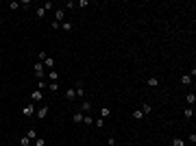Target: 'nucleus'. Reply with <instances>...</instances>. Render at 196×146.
<instances>
[{
	"instance_id": "1",
	"label": "nucleus",
	"mask_w": 196,
	"mask_h": 146,
	"mask_svg": "<svg viewBox=\"0 0 196 146\" xmlns=\"http://www.w3.org/2000/svg\"><path fill=\"white\" fill-rule=\"evenodd\" d=\"M35 103H29V105H24L22 107V116H26V118H31V116H35Z\"/></svg>"
},
{
	"instance_id": "2",
	"label": "nucleus",
	"mask_w": 196,
	"mask_h": 146,
	"mask_svg": "<svg viewBox=\"0 0 196 146\" xmlns=\"http://www.w3.org/2000/svg\"><path fill=\"white\" fill-rule=\"evenodd\" d=\"M46 68H44V63H39V61H35V76L39 78V81H44V76H46V72H44Z\"/></svg>"
},
{
	"instance_id": "3",
	"label": "nucleus",
	"mask_w": 196,
	"mask_h": 146,
	"mask_svg": "<svg viewBox=\"0 0 196 146\" xmlns=\"http://www.w3.org/2000/svg\"><path fill=\"white\" fill-rule=\"evenodd\" d=\"M48 105H42V107L37 109V120H46V116H48Z\"/></svg>"
},
{
	"instance_id": "4",
	"label": "nucleus",
	"mask_w": 196,
	"mask_h": 146,
	"mask_svg": "<svg viewBox=\"0 0 196 146\" xmlns=\"http://www.w3.org/2000/svg\"><path fill=\"white\" fill-rule=\"evenodd\" d=\"M44 100V94H42V89H35V92L31 94V103H42Z\"/></svg>"
},
{
	"instance_id": "5",
	"label": "nucleus",
	"mask_w": 196,
	"mask_h": 146,
	"mask_svg": "<svg viewBox=\"0 0 196 146\" xmlns=\"http://www.w3.org/2000/svg\"><path fill=\"white\" fill-rule=\"evenodd\" d=\"M63 18H65V9H57V11H55V22H59V24H61Z\"/></svg>"
},
{
	"instance_id": "6",
	"label": "nucleus",
	"mask_w": 196,
	"mask_h": 146,
	"mask_svg": "<svg viewBox=\"0 0 196 146\" xmlns=\"http://www.w3.org/2000/svg\"><path fill=\"white\" fill-rule=\"evenodd\" d=\"M183 116H185L187 120H192V118H194V107H190V105H187V107L183 109Z\"/></svg>"
},
{
	"instance_id": "7",
	"label": "nucleus",
	"mask_w": 196,
	"mask_h": 146,
	"mask_svg": "<svg viewBox=\"0 0 196 146\" xmlns=\"http://www.w3.org/2000/svg\"><path fill=\"white\" fill-rule=\"evenodd\" d=\"M74 92H76V98H85V89H83L81 83H78V85L74 87Z\"/></svg>"
},
{
	"instance_id": "8",
	"label": "nucleus",
	"mask_w": 196,
	"mask_h": 146,
	"mask_svg": "<svg viewBox=\"0 0 196 146\" xmlns=\"http://www.w3.org/2000/svg\"><path fill=\"white\" fill-rule=\"evenodd\" d=\"M78 111H87V114H89V111H92V103H89V100H83V103H81V109H78Z\"/></svg>"
},
{
	"instance_id": "9",
	"label": "nucleus",
	"mask_w": 196,
	"mask_h": 146,
	"mask_svg": "<svg viewBox=\"0 0 196 146\" xmlns=\"http://www.w3.org/2000/svg\"><path fill=\"white\" fill-rule=\"evenodd\" d=\"M83 111H74V116H72V120H74V124H78V122H83Z\"/></svg>"
},
{
	"instance_id": "10",
	"label": "nucleus",
	"mask_w": 196,
	"mask_h": 146,
	"mask_svg": "<svg viewBox=\"0 0 196 146\" xmlns=\"http://www.w3.org/2000/svg\"><path fill=\"white\" fill-rule=\"evenodd\" d=\"M146 83H148V87H157V85H159V78H157V76H150Z\"/></svg>"
},
{
	"instance_id": "11",
	"label": "nucleus",
	"mask_w": 196,
	"mask_h": 146,
	"mask_svg": "<svg viewBox=\"0 0 196 146\" xmlns=\"http://www.w3.org/2000/svg\"><path fill=\"white\" fill-rule=\"evenodd\" d=\"M133 118H135V120H144V118H146V116H144V111L142 109H137V111H133V114H131Z\"/></svg>"
},
{
	"instance_id": "12",
	"label": "nucleus",
	"mask_w": 196,
	"mask_h": 146,
	"mask_svg": "<svg viewBox=\"0 0 196 146\" xmlns=\"http://www.w3.org/2000/svg\"><path fill=\"white\" fill-rule=\"evenodd\" d=\"M65 98H68V100H74V98H76V92H74L72 87H68V92H65Z\"/></svg>"
},
{
	"instance_id": "13",
	"label": "nucleus",
	"mask_w": 196,
	"mask_h": 146,
	"mask_svg": "<svg viewBox=\"0 0 196 146\" xmlns=\"http://www.w3.org/2000/svg\"><path fill=\"white\" fill-rule=\"evenodd\" d=\"M185 100H187V105H190V107H194V103H196V94H187V96H185Z\"/></svg>"
},
{
	"instance_id": "14",
	"label": "nucleus",
	"mask_w": 196,
	"mask_h": 146,
	"mask_svg": "<svg viewBox=\"0 0 196 146\" xmlns=\"http://www.w3.org/2000/svg\"><path fill=\"white\" fill-rule=\"evenodd\" d=\"M46 59H48V55L44 53V50H39V53H37V61H39V63H44Z\"/></svg>"
},
{
	"instance_id": "15",
	"label": "nucleus",
	"mask_w": 196,
	"mask_h": 146,
	"mask_svg": "<svg viewBox=\"0 0 196 146\" xmlns=\"http://www.w3.org/2000/svg\"><path fill=\"white\" fill-rule=\"evenodd\" d=\"M48 76H50V83H57V81H59V74H57L55 70H50V72H48Z\"/></svg>"
},
{
	"instance_id": "16",
	"label": "nucleus",
	"mask_w": 196,
	"mask_h": 146,
	"mask_svg": "<svg viewBox=\"0 0 196 146\" xmlns=\"http://www.w3.org/2000/svg\"><path fill=\"white\" fill-rule=\"evenodd\" d=\"M44 68H48V70H55V59H46V61H44Z\"/></svg>"
},
{
	"instance_id": "17",
	"label": "nucleus",
	"mask_w": 196,
	"mask_h": 146,
	"mask_svg": "<svg viewBox=\"0 0 196 146\" xmlns=\"http://www.w3.org/2000/svg\"><path fill=\"white\" fill-rule=\"evenodd\" d=\"M26 137H29V140H31V142H33V140H35V137H37V133H35V129H29V131H26Z\"/></svg>"
},
{
	"instance_id": "18",
	"label": "nucleus",
	"mask_w": 196,
	"mask_h": 146,
	"mask_svg": "<svg viewBox=\"0 0 196 146\" xmlns=\"http://www.w3.org/2000/svg\"><path fill=\"white\" fill-rule=\"evenodd\" d=\"M181 83H183V85H190V83H192V74H185V76H181Z\"/></svg>"
},
{
	"instance_id": "19",
	"label": "nucleus",
	"mask_w": 196,
	"mask_h": 146,
	"mask_svg": "<svg viewBox=\"0 0 196 146\" xmlns=\"http://www.w3.org/2000/svg\"><path fill=\"white\" fill-rule=\"evenodd\" d=\"M109 114H111V109H109V107H103V109H100V118H103V120H105Z\"/></svg>"
},
{
	"instance_id": "20",
	"label": "nucleus",
	"mask_w": 196,
	"mask_h": 146,
	"mask_svg": "<svg viewBox=\"0 0 196 146\" xmlns=\"http://www.w3.org/2000/svg\"><path fill=\"white\" fill-rule=\"evenodd\" d=\"M61 29H63L65 33H70L72 31V24H70V22H61Z\"/></svg>"
},
{
	"instance_id": "21",
	"label": "nucleus",
	"mask_w": 196,
	"mask_h": 146,
	"mask_svg": "<svg viewBox=\"0 0 196 146\" xmlns=\"http://www.w3.org/2000/svg\"><path fill=\"white\" fill-rule=\"evenodd\" d=\"M83 122H85V124L89 127V124H94V118H92V116L87 114V116H83Z\"/></svg>"
},
{
	"instance_id": "22",
	"label": "nucleus",
	"mask_w": 196,
	"mask_h": 146,
	"mask_svg": "<svg viewBox=\"0 0 196 146\" xmlns=\"http://www.w3.org/2000/svg\"><path fill=\"white\" fill-rule=\"evenodd\" d=\"M33 142H35V146H46V140L44 137H35Z\"/></svg>"
},
{
	"instance_id": "23",
	"label": "nucleus",
	"mask_w": 196,
	"mask_h": 146,
	"mask_svg": "<svg viewBox=\"0 0 196 146\" xmlns=\"http://www.w3.org/2000/svg\"><path fill=\"white\" fill-rule=\"evenodd\" d=\"M172 146H185V142H183L181 137H174L172 140Z\"/></svg>"
},
{
	"instance_id": "24",
	"label": "nucleus",
	"mask_w": 196,
	"mask_h": 146,
	"mask_svg": "<svg viewBox=\"0 0 196 146\" xmlns=\"http://www.w3.org/2000/svg\"><path fill=\"white\" fill-rule=\"evenodd\" d=\"M103 124H105V120H103V118H98V120H94V127H96V129H103Z\"/></svg>"
},
{
	"instance_id": "25",
	"label": "nucleus",
	"mask_w": 196,
	"mask_h": 146,
	"mask_svg": "<svg viewBox=\"0 0 196 146\" xmlns=\"http://www.w3.org/2000/svg\"><path fill=\"white\" fill-rule=\"evenodd\" d=\"M142 111H144V116H148V114H150V105L144 103V105H142Z\"/></svg>"
},
{
	"instance_id": "26",
	"label": "nucleus",
	"mask_w": 196,
	"mask_h": 146,
	"mask_svg": "<svg viewBox=\"0 0 196 146\" xmlns=\"http://www.w3.org/2000/svg\"><path fill=\"white\" fill-rule=\"evenodd\" d=\"M44 15H46V9H44V7H39V9H37V18H39V20H42V18H44Z\"/></svg>"
},
{
	"instance_id": "27",
	"label": "nucleus",
	"mask_w": 196,
	"mask_h": 146,
	"mask_svg": "<svg viewBox=\"0 0 196 146\" xmlns=\"http://www.w3.org/2000/svg\"><path fill=\"white\" fill-rule=\"evenodd\" d=\"M20 144H22V146H31V140H29V137H26V135H24V137H22V140H20Z\"/></svg>"
},
{
	"instance_id": "28",
	"label": "nucleus",
	"mask_w": 196,
	"mask_h": 146,
	"mask_svg": "<svg viewBox=\"0 0 196 146\" xmlns=\"http://www.w3.org/2000/svg\"><path fill=\"white\" fill-rule=\"evenodd\" d=\"M50 89H52V92H59V83H50Z\"/></svg>"
},
{
	"instance_id": "29",
	"label": "nucleus",
	"mask_w": 196,
	"mask_h": 146,
	"mask_svg": "<svg viewBox=\"0 0 196 146\" xmlns=\"http://www.w3.org/2000/svg\"><path fill=\"white\" fill-rule=\"evenodd\" d=\"M42 7H44V9H46V11H50V9H52V2H44V4H42Z\"/></svg>"
},
{
	"instance_id": "30",
	"label": "nucleus",
	"mask_w": 196,
	"mask_h": 146,
	"mask_svg": "<svg viewBox=\"0 0 196 146\" xmlns=\"http://www.w3.org/2000/svg\"><path fill=\"white\" fill-rule=\"evenodd\" d=\"M107 144H109V146H116V137H109V140H107Z\"/></svg>"
}]
</instances>
